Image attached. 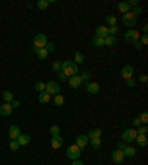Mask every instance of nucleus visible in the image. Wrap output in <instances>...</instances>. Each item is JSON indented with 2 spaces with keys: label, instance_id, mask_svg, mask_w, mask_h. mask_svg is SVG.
I'll list each match as a JSON object with an SVG mask.
<instances>
[{
  "label": "nucleus",
  "instance_id": "nucleus-30",
  "mask_svg": "<svg viewBox=\"0 0 148 165\" xmlns=\"http://www.w3.org/2000/svg\"><path fill=\"white\" fill-rule=\"evenodd\" d=\"M34 89H36V91H39V93L45 91L46 90V83H42V81L36 83V84H34Z\"/></svg>",
  "mask_w": 148,
  "mask_h": 165
},
{
  "label": "nucleus",
  "instance_id": "nucleus-24",
  "mask_svg": "<svg viewBox=\"0 0 148 165\" xmlns=\"http://www.w3.org/2000/svg\"><path fill=\"white\" fill-rule=\"evenodd\" d=\"M92 44L95 46V47H104V39H101V37H93V39H92Z\"/></svg>",
  "mask_w": 148,
  "mask_h": 165
},
{
  "label": "nucleus",
  "instance_id": "nucleus-37",
  "mask_svg": "<svg viewBox=\"0 0 148 165\" xmlns=\"http://www.w3.org/2000/svg\"><path fill=\"white\" fill-rule=\"evenodd\" d=\"M49 131H51L52 136H58L59 134V127L58 125H52L51 128H49Z\"/></svg>",
  "mask_w": 148,
  "mask_h": 165
},
{
  "label": "nucleus",
  "instance_id": "nucleus-14",
  "mask_svg": "<svg viewBox=\"0 0 148 165\" xmlns=\"http://www.w3.org/2000/svg\"><path fill=\"white\" fill-rule=\"evenodd\" d=\"M111 158H113V161L116 164H121L125 161V155H123L121 150H114L113 154H111Z\"/></svg>",
  "mask_w": 148,
  "mask_h": 165
},
{
  "label": "nucleus",
  "instance_id": "nucleus-17",
  "mask_svg": "<svg viewBox=\"0 0 148 165\" xmlns=\"http://www.w3.org/2000/svg\"><path fill=\"white\" fill-rule=\"evenodd\" d=\"M116 44H117V37H114V35H107V37L104 39V46L114 47Z\"/></svg>",
  "mask_w": 148,
  "mask_h": 165
},
{
  "label": "nucleus",
  "instance_id": "nucleus-50",
  "mask_svg": "<svg viewBox=\"0 0 148 165\" xmlns=\"http://www.w3.org/2000/svg\"><path fill=\"white\" fill-rule=\"evenodd\" d=\"M135 47H136V50H141V49H142V44H141L139 41H136V43H135Z\"/></svg>",
  "mask_w": 148,
  "mask_h": 165
},
{
  "label": "nucleus",
  "instance_id": "nucleus-2",
  "mask_svg": "<svg viewBox=\"0 0 148 165\" xmlns=\"http://www.w3.org/2000/svg\"><path fill=\"white\" fill-rule=\"evenodd\" d=\"M67 156H68L70 159H73V161H76V159H79L80 158V155H81V149L79 148V146H76V144H71V146H68L67 148Z\"/></svg>",
  "mask_w": 148,
  "mask_h": 165
},
{
  "label": "nucleus",
  "instance_id": "nucleus-20",
  "mask_svg": "<svg viewBox=\"0 0 148 165\" xmlns=\"http://www.w3.org/2000/svg\"><path fill=\"white\" fill-rule=\"evenodd\" d=\"M135 142H136L138 146H141V148L147 146V134H138L136 139H135Z\"/></svg>",
  "mask_w": 148,
  "mask_h": 165
},
{
  "label": "nucleus",
  "instance_id": "nucleus-25",
  "mask_svg": "<svg viewBox=\"0 0 148 165\" xmlns=\"http://www.w3.org/2000/svg\"><path fill=\"white\" fill-rule=\"evenodd\" d=\"M64 102H65V99H64L61 94H57V96L53 97V103H55V106H62Z\"/></svg>",
  "mask_w": 148,
  "mask_h": 165
},
{
  "label": "nucleus",
  "instance_id": "nucleus-44",
  "mask_svg": "<svg viewBox=\"0 0 148 165\" xmlns=\"http://www.w3.org/2000/svg\"><path fill=\"white\" fill-rule=\"evenodd\" d=\"M147 80H148V77L145 74H141V75H139V81H141V83H147Z\"/></svg>",
  "mask_w": 148,
  "mask_h": 165
},
{
  "label": "nucleus",
  "instance_id": "nucleus-33",
  "mask_svg": "<svg viewBox=\"0 0 148 165\" xmlns=\"http://www.w3.org/2000/svg\"><path fill=\"white\" fill-rule=\"evenodd\" d=\"M52 69H53L55 72H61V69H62V62H59V61L53 62V65H52Z\"/></svg>",
  "mask_w": 148,
  "mask_h": 165
},
{
  "label": "nucleus",
  "instance_id": "nucleus-40",
  "mask_svg": "<svg viewBox=\"0 0 148 165\" xmlns=\"http://www.w3.org/2000/svg\"><path fill=\"white\" fill-rule=\"evenodd\" d=\"M136 133H138V134H147V133H148V128L145 127V125H144V127H139V128L136 130Z\"/></svg>",
  "mask_w": 148,
  "mask_h": 165
},
{
  "label": "nucleus",
  "instance_id": "nucleus-3",
  "mask_svg": "<svg viewBox=\"0 0 148 165\" xmlns=\"http://www.w3.org/2000/svg\"><path fill=\"white\" fill-rule=\"evenodd\" d=\"M46 93L47 94H53V96H57L59 94V91H61V85L58 84L57 81H49V83H46Z\"/></svg>",
  "mask_w": 148,
  "mask_h": 165
},
{
  "label": "nucleus",
  "instance_id": "nucleus-9",
  "mask_svg": "<svg viewBox=\"0 0 148 165\" xmlns=\"http://www.w3.org/2000/svg\"><path fill=\"white\" fill-rule=\"evenodd\" d=\"M86 90H87V93H91V94H96L98 91L101 90V87H99L98 83H92V81H89V83L86 84Z\"/></svg>",
  "mask_w": 148,
  "mask_h": 165
},
{
  "label": "nucleus",
  "instance_id": "nucleus-53",
  "mask_svg": "<svg viewBox=\"0 0 148 165\" xmlns=\"http://www.w3.org/2000/svg\"><path fill=\"white\" fill-rule=\"evenodd\" d=\"M144 34H145V35H147V31H148V25H144Z\"/></svg>",
  "mask_w": 148,
  "mask_h": 165
},
{
  "label": "nucleus",
  "instance_id": "nucleus-48",
  "mask_svg": "<svg viewBox=\"0 0 148 165\" xmlns=\"http://www.w3.org/2000/svg\"><path fill=\"white\" fill-rule=\"evenodd\" d=\"M126 3H127L129 6H131V7H132V6H136V5H138V2H136V0H129V2H126Z\"/></svg>",
  "mask_w": 148,
  "mask_h": 165
},
{
  "label": "nucleus",
  "instance_id": "nucleus-28",
  "mask_svg": "<svg viewBox=\"0 0 148 165\" xmlns=\"http://www.w3.org/2000/svg\"><path fill=\"white\" fill-rule=\"evenodd\" d=\"M3 99L6 100V103H12L13 102V93L12 91H5L3 93Z\"/></svg>",
  "mask_w": 148,
  "mask_h": 165
},
{
  "label": "nucleus",
  "instance_id": "nucleus-43",
  "mask_svg": "<svg viewBox=\"0 0 148 165\" xmlns=\"http://www.w3.org/2000/svg\"><path fill=\"white\" fill-rule=\"evenodd\" d=\"M139 43H141L142 46H145V44H147V43H148V37H147V35L144 34L142 37H141V41H139Z\"/></svg>",
  "mask_w": 148,
  "mask_h": 165
},
{
  "label": "nucleus",
  "instance_id": "nucleus-6",
  "mask_svg": "<svg viewBox=\"0 0 148 165\" xmlns=\"http://www.w3.org/2000/svg\"><path fill=\"white\" fill-rule=\"evenodd\" d=\"M139 40V33L136 30H129L125 34V41L126 43H136Z\"/></svg>",
  "mask_w": 148,
  "mask_h": 165
},
{
  "label": "nucleus",
  "instance_id": "nucleus-8",
  "mask_svg": "<svg viewBox=\"0 0 148 165\" xmlns=\"http://www.w3.org/2000/svg\"><path fill=\"white\" fill-rule=\"evenodd\" d=\"M120 75H121L125 80L132 78V75H133V66H131V65H126V66H123V68H121V71H120Z\"/></svg>",
  "mask_w": 148,
  "mask_h": 165
},
{
  "label": "nucleus",
  "instance_id": "nucleus-15",
  "mask_svg": "<svg viewBox=\"0 0 148 165\" xmlns=\"http://www.w3.org/2000/svg\"><path fill=\"white\" fill-rule=\"evenodd\" d=\"M12 106H11V103H5V105H2L0 106V115L2 117H9V115L12 114Z\"/></svg>",
  "mask_w": 148,
  "mask_h": 165
},
{
  "label": "nucleus",
  "instance_id": "nucleus-36",
  "mask_svg": "<svg viewBox=\"0 0 148 165\" xmlns=\"http://www.w3.org/2000/svg\"><path fill=\"white\" fill-rule=\"evenodd\" d=\"M119 33V28H117V25H114V27H108V35H114Z\"/></svg>",
  "mask_w": 148,
  "mask_h": 165
},
{
  "label": "nucleus",
  "instance_id": "nucleus-19",
  "mask_svg": "<svg viewBox=\"0 0 148 165\" xmlns=\"http://www.w3.org/2000/svg\"><path fill=\"white\" fill-rule=\"evenodd\" d=\"M17 142L19 146H25V144H28L30 143V136L28 134H19L17 139Z\"/></svg>",
  "mask_w": 148,
  "mask_h": 165
},
{
  "label": "nucleus",
  "instance_id": "nucleus-49",
  "mask_svg": "<svg viewBox=\"0 0 148 165\" xmlns=\"http://www.w3.org/2000/svg\"><path fill=\"white\" fill-rule=\"evenodd\" d=\"M126 148V143H123V142H120L119 143V148H117V150H123V149Z\"/></svg>",
  "mask_w": 148,
  "mask_h": 165
},
{
  "label": "nucleus",
  "instance_id": "nucleus-18",
  "mask_svg": "<svg viewBox=\"0 0 148 165\" xmlns=\"http://www.w3.org/2000/svg\"><path fill=\"white\" fill-rule=\"evenodd\" d=\"M121 152H123V155H125V156L133 158V156L136 155V149H135V148H132V146H127V144H126V148L123 149Z\"/></svg>",
  "mask_w": 148,
  "mask_h": 165
},
{
  "label": "nucleus",
  "instance_id": "nucleus-27",
  "mask_svg": "<svg viewBox=\"0 0 148 165\" xmlns=\"http://www.w3.org/2000/svg\"><path fill=\"white\" fill-rule=\"evenodd\" d=\"M89 143L92 144V148L93 149H99L101 148V137H98V139H91Z\"/></svg>",
  "mask_w": 148,
  "mask_h": 165
},
{
  "label": "nucleus",
  "instance_id": "nucleus-52",
  "mask_svg": "<svg viewBox=\"0 0 148 165\" xmlns=\"http://www.w3.org/2000/svg\"><path fill=\"white\" fill-rule=\"evenodd\" d=\"M37 50H39V49H37L36 46H33V47H31V52H33V53H37Z\"/></svg>",
  "mask_w": 148,
  "mask_h": 165
},
{
  "label": "nucleus",
  "instance_id": "nucleus-47",
  "mask_svg": "<svg viewBox=\"0 0 148 165\" xmlns=\"http://www.w3.org/2000/svg\"><path fill=\"white\" fill-rule=\"evenodd\" d=\"M132 122H133V125H135V127H139V125H141V120H139V118H135Z\"/></svg>",
  "mask_w": 148,
  "mask_h": 165
},
{
  "label": "nucleus",
  "instance_id": "nucleus-16",
  "mask_svg": "<svg viewBox=\"0 0 148 165\" xmlns=\"http://www.w3.org/2000/svg\"><path fill=\"white\" fill-rule=\"evenodd\" d=\"M89 143V137L87 136H79L76 139V146H79L80 149H83Z\"/></svg>",
  "mask_w": 148,
  "mask_h": 165
},
{
  "label": "nucleus",
  "instance_id": "nucleus-26",
  "mask_svg": "<svg viewBox=\"0 0 148 165\" xmlns=\"http://www.w3.org/2000/svg\"><path fill=\"white\" fill-rule=\"evenodd\" d=\"M74 61H76V62H74L76 65H77V63H83L85 62V56H83L80 52H76V53H74Z\"/></svg>",
  "mask_w": 148,
  "mask_h": 165
},
{
  "label": "nucleus",
  "instance_id": "nucleus-45",
  "mask_svg": "<svg viewBox=\"0 0 148 165\" xmlns=\"http://www.w3.org/2000/svg\"><path fill=\"white\" fill-rule=\"evenodd\" d=\"M58 75H59V80H61V81H65V80H67V77H65V74H64L62 71H61V72H58Z\"/></svg>",
  "mask_w": 148,
  "mask_h": 165
},
{
  "label": "nucleus",
  "instance_id": "nucleus-23",
  "mask_svg": "<svg viewBox=\"0 0 148 165\" xmlns=\"http://www.w3.org/2000/svg\"><path fill=\"white\" fill-rule=\"evenodd\" d=\"M117 9H119L120 12H123V15H125V13H127V12H131V6L127 5L126 2H121V3L117 5Z\"/></svg>",
  "mask_w": 148,
  "mask_h": 165
},
{
  "label": "nucleus",
  "instance_id": "nucleus-22",
  "mask_svg": "<svg viewBox=\"0 0 148 165\" xmlns=\"http://www.w3.org/2000/svg\"><path fill=\"white\" fill-rule=\"evenodd\" d=\"M39 102L43 103V105H46V103L51 102V94H47L46 91H42L39 94Z\"/></svg>",
  "mask_w": 148,
  "mask_h": 165
},
{
  "label": "nucleus",
  "instance_id": "nucleus-4",
  "mask_svg": "<svg viewBox=\"0 0 148 165\" xmlns=\"http://www.w3.org/2000/svg\"><path fill=\"white\" fill-rule=\"evenodd\" d=\"M121 21H123V24H125L126 27H135V25L138 24V18L135 16L132 12H127V13L123 15Z\"/></svg>",
  "mask_w": 148,
  "mask_h": 165
},
{
  "label": "nucleus",
  "instance_id": "nucleus-21",
  "mask_svg": "<svg viewBox=\"0 0 148 165\" xmlns=\"http://www.w3.org/2000/svg\"><path fill=\"white\" fill-rule=\"evenodd\" d=\"M102 136V130L101 128H93V130L89 131V134H87V137H89V140L91 139H98V137Z\"/></svg>",
  "mask_w": 148,
  "mask_h": 165
},
{
  "label": "nucleus",
  "instance_id": "nucleus-32",
  "mask_svg": "<svg viewBox=\"0 0 148 165\" xmlns=\"http://www.w3.org/2000/svg\"><path fill=\"white\" fill-rule=\"evenodd\" d=\"M47 6H49L47 0H39V2H37V7H39V9H42V11L47 9Z\"/></svg>",
  "mask_w": 148,
  "mask_h": 165
},
{
  "label": "nucleus",
  "instance_id": "nucleus-39",
  "mask_svg": "<svg viewBox=\"0 0 148 165\" xmlns=\"http://www.w3.org/2000/svg\"><path fill=\"white\" fill-rule=\"evenodd\" d=\"M139 120H141V122L147 124V122H148V114H147V112H142V114H141V117H139Z\"/></svg>",
  "mask_w": 148,
  "mask_h": 165
},
{
  "label": "nucleus",
  "instance_id": "nucleus-41",
  "mask_svg": "<svg viewBox=\"0 0 148 165\" xmlns=\"http://www.w3.org/2000/svg\"><path fill=\"white\" fill-rule=\"evenodd\" d=\"M141 12H142V9H141L139 6H135V7H133V11H132V13H133L135 16H138V15H141Z\"/></svg>",
  "mask_w": 148,
  "mask_h": 165
},
{
  "label": "nucleus",
  "instance_id": "nucleus-34",
  "mask_svg": "<svg viewBox=\"0 0 148 165\" xmlns=\"http://www.w3.org/2000/svg\"><path fill=\"white\" fill-rule=\"evenodd\" d=\"M80 78H81V81H91V75H89V72L87 71H83L81 74H80Z\"/></svg>",
  "mask_w": 148,
  "mask_h": 165
},
{
  "label": "nucleus",
  "instance_id": "nucleus-13",
  "mask_svg": "<svg viewBox=\"0 0 148 165\" xmlns=\"http://www.w3.org/2000/svg\"><path fill=\"white\" fill-rule=\"evenodd\" d=\"M51 144H52V148H53V149H59L64 144V139L59 136V134H58V136H52Z\"/></svg>",
  "mask_w": 148,
  "mask_h": 165
},
{
  "label": "nucleus",
  "instance_id": "nucleus-38",
  "mask_svg": "<svg viewBox=\"0 0 148 165\" xmlns=\"http://www.w3.org/2000/svg\"><path fill=\"white\" fill-rule=\"evenodd\" d=\"M45 49L47 53H53V52H55V44H53V43H47V44L45 46Z\"/></svg>",
  "mask_w": 148,
  "mask_h": 165
},
{
  "label": "nucleus",
  "instance_id": "nucleus-35",
  "mask_svg": "<svg viewBox=\"0 0 148 165\" xmlns=\"http://www.w3.org/2000/svg\"><path fill=\"white\" fill-rule=\"evenodd\" d=\"M9 148H11V150H13V152H17L18 149H19V144H18L17 140H12L11 143H9Z\"/></svg>",
  "mask_w": 148,
  "mask_h": 165
},
{
  "label": "nucleus",
  "instance_id": "nucleus-42",
  "mask_svg": "<svg viewBox=\"0 0 148 165\" xmlns=\"http://www.w3.org/2000/svg\"><path fill=\"white\" fill-rule=\"evenodd\" d=\"M126 84L129 85V87H135V84H136V81L133 80V78H129V80H126Z\"/></svg>",
  "mask_w": 148,
  "mask_h": 165
},
{
  "label": "nucleus",
  "instance_id": "nucleus-51",
  "mask_svg": "<svg viewBox=\"0 0 148 165\" xmlns=\"http://www.w3.org/2000/svg\"><path fill=\"white\" fill-rule=\"evenodd\" d=\"M71 165H85V164H83V162H81V161L76 159V161H74V162H73V164H71Z\"/></svg>",
  "mask_w": 148,
  "mask_h": 165
},
{
  "label": "nucleus",
  "instance_id": "nucleus-1",
  "mask_svg": "<svg viewBox=\"0 0 148 165\" xmlns=\"http://www.w3.org/2000/svg\"><path fill=\"white\" fill-rule=\"evenodd\" d=\"M61 71L68 78V77H73V75L79 74V65H76L74 62H70V61H65V62H62V69Z\"/></svg>",
  "mask_w": 148,
  "mask_h": 165
},
{
  "label": "nucleus",
  "instance_id": "nucleus-46",
  "mask_svg": "<svg viewBox=\"0 0 148 165\" xmlns=\"http://www.w3.org/2000/svg\"><path fill=\"white\" fill-rule=\"evenodd\" d=\"M11 106H12V109L18 108V106H19V100H13V102L11 103Z\"/></svg>",
  "mask_w": 148,
  "mask_h": 165
},
{
  "label": "nucleus",
  "instance_id": "nucleus-5",
  "mask_svg": "<svg viewBox=\"0 0 148 165\" xmlns=\"http://www.w3.org/2000/svg\"><path fill=\"white\" fill-rule=\"evenodd\" d=\"M136 136H138L136 130H133V128H127V130L123 131V134H121V139H123V142L131 143V142H135Z\"/></svg>",
  "mask_w": 148,
  "mask_h": 165
},
{
  "label": "nucleus",
  "instance_id": "nucleus-10",
  "mask_svg": "<svg viewBox=\"0 0 148 165\" xmlns=\"http://www.w3.org/2000/svg\"><path fill=\"white\" fill-rule=\"evenodd\" d=\"M83 81H81V78H80V75H73V77H70L68 80V84L70 87H73V89H77V87H80V84H81Z\"/></svg>",
  "mask_w": 148,
  "mask_h": 165
},
{
  "label": "nucleus",
  "instance_id": "nucleus-31",
  "mask_svg": "<svg viewBox=\"0 0 148 165\" xmlns=\"http://www.w3.org/2000/svg\"><path fill=\"white\" fill-rule=\"evenodd\" d=\"M36 55H37V57H39V59H46L49 53H47V52H46V49H45V47H43V49H39Z\"/></svg>",
  "mask_w": 148,
  "mask_h": 165
},
{
  "label": "nucleus",
  "instance_id": "nucleus-11",
  "mask_svg": "<svg viewBox=\"0 0 148 165\" xmlns=\"http://www.w3.org/2000/svg\"><path fill=\"white\" fill-rule=\"evenodd\" d=\"M108 35V27H105V25H99L95 31V37H101V39H105Z\"/></svg>",
  "mask_w": 148,
  "mask_h": 165
},
{
  "label": "nucleus",
  "instance_id": "nucleus-29",
  "mask_svg": "<svg viewBox=\"0 0 148 165\" xmlns=\"http://www.w3.org/2000/svg\"><path fill=\"white\" fill-rule=\"evenodd\" d=\"M105 21H107V24H108V27H114V25L117 24V18L114 16V15H108Z\"/></svg>",
  "mask_w": 148,
  "mask_h": 165
},
{
  "label": "nucleus",
  "instance_id": "nucleus-7",
  "mask_svg": "<svg viewBox=\"0 0 148 165\" xmlns=\"http://www.w3.org/2000/svg\"><path fill=\"white\" fill-rule=\"evenodd\" d=\"M46 44H47V37H46L45 34H37V35L34 37L33 46H36L37 49H43Z\"/></svg>",
  "mask_w": 148,
  "mask_h": 165
},
{
  "label": "nucleus",
  "instance_id": "nucleus-12",
  "mask_svg": "<svg viewBox=\"0 0 148 165\" xmlns=\"http://www.w3.org/2000/svg\"><path fill=\"white\" fill-rule=\"evenodd\" d=\"M19 134H21V130H19L18 125H12V127H9V139H11V140H17Z\"/></svg>",
  "mask_w": 148,
  "mask_h": 165
}]
</instances>
